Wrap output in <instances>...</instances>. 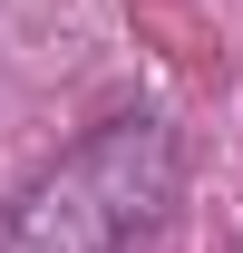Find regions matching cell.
I'll return each mask as SVG.
<instances>
[{"label": "cell", "mask_w": 243, "mask_h": 253, "mask_svg": "<svg viewBox=\"0 0 243 253\" xmlns=\"http://www.w3.org/2000/svg\"><path fill=\"white\" fill-rule=\"evenodd\" d=\"M175 205V136L156 117H117L0 205V253H136Z\"/></svg>", "instance_id": "1"}]
</instances>
